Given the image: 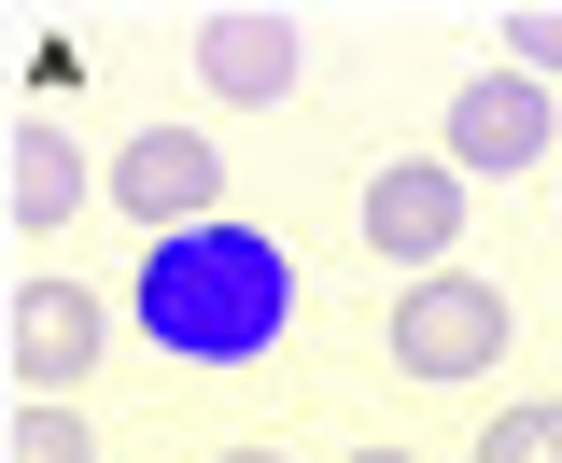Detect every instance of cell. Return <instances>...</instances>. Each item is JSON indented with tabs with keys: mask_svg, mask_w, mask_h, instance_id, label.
Here are the masks:
<instances>
[{
	"mask_svg": "<svg viewBox=\"0 0 562 463\" xmlns=\"http://www.w3.org/2000/svg\"><path fill=\"white\" fill-rule=\"evenodd\" d=\"M140 337L169 365H268L281 324H295V253L254 239V225H198V239H155L127 281Z\"/></svg>",
	"mask_w": 562,
	"mask_h": 463,
	"instance_id": "6da1fadb",
	"label": "cell"
},
{
	"mask_svg": "<svg viewBox=\"0 0 562 463\" xmlns=\"http://www.w3.org/2000/svg\"><path fill=\"white\" fill-rule=\"evenodd\" d=\"M506 365V295H492L479 267H436L394 295V380H479Z\"/></svg>",
	"mask_w": 562,
	"mask_h": 463,
	"instance_id": "7a4b0ae2",
	"label": "cell"
},
{
	"mask_svg": "<svg viewBox=\"0 0 562 463\" xmlns=\"http://www.w3.org/2000/svg\"><path fill=\"white\" fill-rule=\"evenodd\" d=\"M450 169L464 183H535L549 169V84L535 70H464L450 84Z\"/></svg>",
	"mask_w": 562,
	"mask_h": 463,
	"instance_id": "3957f363",
	"label": "cell"
},
{
	"mask_svg": "<svg viewBox=\"0 0 562 463\" xmlns=\"http://www.w3.org/2000/svg\"><path fill=\"white\" fill-rule=\"evenodd\" d=\"M366 253H394L408 281L464 253V169L450 155H394V169H366Z\"/></svg>",
	"mask_w": 562,
	"mask_h": 463,
	"instance_id": "277c9868",
	"label": "cell"
},
{
	"mask_svg": "<svg viewBox=\"0 0 562 463\" xmlns=\"http://www.w3.org/2000/svg\"><path fill=\"white\" fill-rule=\"evenodd\" d=\"M113 211L155 225V239H198V225H225V155H211L198 127H140L127 155H113Z\"/></svg>",
	"mask_w": 562,
	"mask_h": 463,
	"instance_id": "5b68a950",
	"label": "cell"
},
{
	"mask_svg": "<svg viewBox=\"0 0 562 463\" xmlns=\"http://www.w3.org/2000/svg\"><path fill=\"white\" fill-rule=\"evenodd\" d=\"M99 337H113V309H99L85 281H29V295L0 309V365H14V394H85Z\"/></svg>",
	"mask_w": 562,
	"mask_h": 463,
	"instance_id": "8992f818",
	"label": "cell"
},
{
	"mask_svg": "<svg viewBox=\"0 0 562 463\" xmlns=\"http://www.w3.org/2000/svg\"><path fill=\"white\" fill-rule=\"evenodd\" d=\"M295 14H268V0H239V14H211L198 29V84L211 99H239V113H268V99H295Z\"/></svg>",
	"mask_w": 562,
	"mask_h": 463,
	"instance_id": "52a82bcc",
	"label": "cell"
},
{
	"mask_svg": "<svg viewBox=\"0 0 562 463\" xmlns=\"http://www.w3.org/2000/svg\"><path fill=\"white\" fill-rule=\"evenodd\" d=\"M0 211H14V239H57L70 211H85V155L57 127H14L0 140Z\"/></svg>",
	"mask_w": 562,
	"mask_h": 463,
	"instance_id": "ba28073f",
	"label": "cell"
},
{
	"mask_svg": "<svg viewBox=\"0 0 562 463\" xmlns=\"http://www.w3.org/2000/svg\"><path fill=\"white\" fill-rule=\"evenodd\" d=\"M0 463H99V450H85V407H70V394H29L14 436H0Z\"/></svg>",
	"mask_w": 562,
	"mask_h": 463,
	"instance_id": "9c48e42d",
	"label": "cell"
},
{
	"mask_svg": "<svg viewBox=\"0 0 562 463\" xmlns=\"http://www.w3.org/2000/svg\"><path fill=\"white\" fill-rule=\"evenodd\" d=\"M479 463H562V394H520L479 421Z\"/></svg>",
	"mask_w": 562,
	"mask_h": 463,
	"instance_id": "30bf717a",
	"label": "cell"
},
{
	"mask_svg": "<svg viewBox=\"0 0 562 463\" xmlns=\"http://www.w3.org/2000/svg\"><path fill=\"white\" fill-rule=\"evenodd\" d=\"M506 70H535V84L562 70V0H520V14H506Z\"/></svg>",
	"mask_w": 562,
	"mask_h": 463,
	"instance_id": "8fae6325",
	"label": "cell"
},
{
	"mask_svg": "<svg viewBox=\"0 0 562 463\" xmlns=\"http://www.w3.org/2000/svg\"><path fill=\"white\" fill-rule=\"evenodd\" d=\"M351 463H422V450H351Z\"/></svg>",
	"mask_w": 562,
	"mask_h": 463,
	"instance_id": "7c38bea8",
	"label": "cell"
},
{
	"mask_svg": "<svg viewBox=\"0 0 562 463\" xmlns=\"http://www.w3.org/2000/svg\"><path fill=\"white\" fill-rule=\"evenodd\" d=\"M211 463H281V450H211Z\"/></svg>",
	"mask_w": 562,
	"mask_h": 463,
	"instance_id": "4fadbf2b",
	"label": "cell"
}]
</instances>
